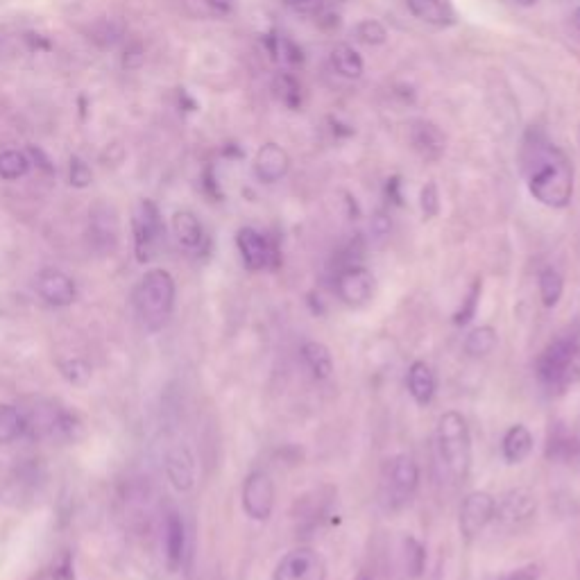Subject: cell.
Segmentation results:
<instances>
[{"label":"cell","instance_id":"obj_46","mask_svg":"<svg viewBox=\"0 0 580 580\" xmlns=\"http://www.w3.org/2000/svg\"><path fill=\"white\" fill-rule=\"evenodd\" d=\"M358 580H372V578L368 574H361V578H358Z\"/></svg>","mask_w":580,"mask_h":580},{"label":"cell","instance_id":"obj_17","mask_svg":"<svg viewBox=\"0 0 580 580\" xmlns=\"http://www.w3.org/2000/svg\"><path fill=\"white\" fill-rule=\"evenodd\" d=\"M406 7L417 21L433 25V28H451L458 21L451 0H406Z\"/></svg>","mask_w":580,"mask_h":580},{"label":"cell","instance_id":"obj_37","mask_svg":"<svg viewBox=\"0 0 580 580\" xmlns=\"http://www.w3.org/2000/svg\"><path fill=\"white\" fill-rule=\"evenodd\" d=\"M91 179H93V173L87 161H84L82 157H71V184L75 186V189H87V186L91 184Z\"/></svg>","mask_w":580,"mask_h":580},{"label":"cell","instance_id":"obj_22","mask_svg":"<svg viewBox=\"0 0 580 580\" xmlns=\"http://www.w3.org/2000/svg\"><path fill=\"white\" fill-rule=\"evenodd\" d=\"M184 549H186V531L179 515H170L166 524V558H168V569L177 571L182 567L184 560Z\"/></svg>","mask_w":580,"mask_h":580},{"label":"cell","instance_id":"obj_15","mask_svg":"<svg viewBox=\"0 0 580 580\" xmlns=\"http://www.w3.org/2000/svg\"><path fill=\"white\" fill-rule=\"evenodd\" d=\"M290 168L288 152L277 143L261 145L257 157H254V175H257L263 184H275L284 179Z\"/></svg>","mask_w":580,"mask_h":580},{"label":"cell","instance_id":"obj_18","mask_svg":"<svg viewBox=\"0 0 580 580\" xmlns=\"http://www.w3.org/2000/svg\"><path fill=\"white\" fill-rule=\"evenodd\" d=\"M408 392L420 406H426L433 402L435 390H438V379H435V372L431 370L429 363L415 361L408 368Z\"/></svg>","mask_w":580,"mask_h":580},{"label":"cell","instance_id":"obj_42","mask_svg":"<svg viewBox=\"0 0 580 580\" xmlns=\"http://www.w3.org/2000/svg\"><path fill=\"white\" fill-rule=\"evenodd\" d=\"M55 578L57 580H73V562L68 553H64L62 558H59L57 567H55Z\"/></svg>","mask_w":580,"mask_h":580},{"label":"cell","instance_id":"obj_44","mask_svg":"<svg viewBox=\"0 0 580 580\" xmlns=\"http://www.w3.org/2000/svg\"><path fill=\"white\" fill-rule=\"evenodd\" d=\"M571 25H574V32H576V37L580 39V7H576L574 14H571Z\"/></svg>","mask_w":580,"mask_h":580},{"label":"cell","instance_id":"obj_41","mask_svg":"<svg viewBox=\"0 0 580 580\" xmlns=\"http://www.w3.org/2000/svg\"><path fill=\"white\" fill-rule=\"evenodd\" d=\"M284 3L290 7V10L304 12V14L318 12L322 7V0H284Z\"/></svg>","mask_w":580,"mask_h":580},{"label":"cell","instance_id":"obj_30","mask_svg":"<svg viewBox=\"0 0 580 580\" xmlns=\"http://www.w3.org/2000/svg\"><path fill=\"white\" fill-rule=\"evenodd\" d=\"M354 32H356V39L365 46H381V44H386V39H388L386 25L377 19L361 21L356 25Z\"/></svg>","mask_w":580,"mask_h":580},{"label":"cell","instance_id":"obj_21","mask_svg":"<svg viewBox=\"0 0 580 580\" xmlns=\"http://www.w3.org/2000/svg\"><path fill=\"white\" fill-rule=\"evenodd\" d=\"M302 361L313 374V379L318 381L329 379L331 372H334V356H331L329 347L318 343V340H309V343L302 345Z\"/></svg>","mask_w":580,"mask_h":580},{"label":"cell","instance_id":"obj_27","mask_svg":"<svg viewBox=\"0 0 580 580\" xmlns=\"http://www.w3.org/2000/svg\"><path fill=\"white\" fill-rule=\"evenodd\" d=\"M275 91H277L279 100L284 102L288 109H293V112L302 107V87H300V82L293 78V75H288V73L277 75Z\"/></svg>","mask_w":580,"mask_h":580},{"label":"cell","instance_id":"obj_14","mask_svg":"<svg viewBox=\"0 0 580 580\" xmlns=\"http://www.w3.org/2000/svg\"><path fill=\"white\" fill-rule=\"evenodd\" d=\"M411 136L413 150L420 155L424 161H438L447 150V139L438 125H433L429 121H415L408 130Z\"/></svg>","mask_w":580,"mask_h":580},{"label":"cell","instance_id":"obj_16","mask_svg":"<svg viewBox=\"0 0 580 580\" xmlns=\"http://www.w3.org/2000/svg\"><path fill=\"white\" fill-rule=\"evenodd\" d=\"M166 474L177 492H189L195 485V458L186 445H177L166 454Z\"/></svg>","mask_w":580,"mask_h":580},{"label":"cell","instance_id":"obj_6","mask_svg":"<svg viewBox=\"0 0 580 580\" xmlns=\"http://www.w3.org/2000/svg\"><path fill=\"white\" fill-rule=\"evenodd\" d=\"M134 247H136V259L141 263L150 261L155 257L161 241L166 236L164 220H161V213L157 209L155 202L141 200L139 207L134 211Z\"/></svg>","mask_w":580,"mask_h":580},{"label":"cell","instance_id":"obj_10","mask_svg":"<svg viewBox=\"0 0 580 580\" xmlns=\"http://www.w3.org/2000/svg\"><path fill=\"white\" fill-rule=\"evenodd\" d=\"M537 513V499L531 490L517 488L510 490L506 497L497 501V513L494 519L508 531H519V528L526 526Z\"/></svg>","mask_w":580,"mask_h":580},{"label":"cell","instance_id":"obj_7","mask_svg":"<svg viewBox=\"0 0 580 580\" xmlns=\"http://www.w3.org/2000/svg\"><path fill=\"white\" fill-rule=\"evenodd\" d=\"M275 499V481H272L268 472L257 469V472L247 476L243 483V510L247 517L254 519V522H266V519H270L272 510H275Z\"/></svg>","mask_w":580,"mask_h":580},{"label":"cell","instance_id":"obj_2","mask_svg":"<svg viewBox=\"0 0 580 580\" xmlns=\"http://www.w3.org/2000/svg\"><path fill=\"white\" fill-rule=\"evenodd\" d=\"M535 374L551 392H562L580 377V320L567 324L542 349L535 361Z\"/></svg>","mask_w":580,"mask_h":580},{"label":"cell","instance_id":"obj_39","mask_svg":"<svg viewBox=\"0 0 580 580\" xmlns=\"http://www.w3.org/2000/svg\"><path fill=\"white\" fill-rule=\"evenodd\" d=\"M209 16H229L234 12V0H198Z\"/></svg>","mask_w":580,"mask_h":580},{"label":"cell","instance_id":"obj_13","mask_svg":"<svg viewBox=\"0 0 580 580\" xmlns=\"http://www.w3.org/2000/svg\"><path fill=\"white\" fill-rule=\"evenodd\" d=\"M37 290H39V295L53 306L73 304L75 295H78V290H75V281L68 275H64L62 270H55V268L39 272Z\"/></svg>","mask_w":580,"mask_h":580},{"label":"cell","instance_id":"obj_38","mask_svg":"<svg viewBox=\"0 0 580 580\" xmlns=\"http://www.w3.org/2000/svg\"><path fill=\"white\" fill-rule=\"evenodd\" d=\"M277 53L281 55V59H286L288 64H302L304 62V55H302V48H297L293 41L286 39V37H279L277 39Z\"/></svg>","mask_w":580,"mask_h":580},{"label":"cell","instance_id":"obj_11","mask_svg":"<svg viewBox=\"0 0 580 580\" xmlns=\"http://www.w3.org/2000/svg\"><path fill=\"white\" fill-rule=\"evenodd\" d=\"M336 293L343 304L358 309L365 306L374 295V277L368 268L363 266H347L338 270L336 275Z\"/></svg>","mask_w":580,"mask_h":580},{"label":"cell","instance_id":"obj_5","mask_svg":"<svg viewBox=\"0 0 580 580\" xmlns=\"http://www.w3.org/2000/svg\"><path fill=\"white\" fill-rule=\"evenodd\" d=\"M420 485V467L408 454L392 456L381 474V497L390 510L404 508L415 497Z\"/></svg>","mask_w":580,"mask_h":580},{"label":"cell","instance_id":"obj_3","mask_svg":"<svg viewBox=\"0 0 580 580\" xmlns=\"http://www.w3.org/2000/svg\"><path fill=\"white\" fill-rule=\"evenodd\" d=\"M435 456L451 483H463L472 469V435L467 420L456 411H447L435 424Z\"/></svg>","mask_w":580,"mask_h":580},{"label":"cell","instance_id":"obj_12","mask_svg":"<svg viewBox=\"0 0 580 580\" xmlns=\"http://www.w3.org/2000/svg\"><path fill=\"white\" fill-rule=\"evenodd\" d=\"M236 245L247 270H266L270 266H277L279 259L275 245H270L268 238L257 232V229L243 227L236 234Z\"/></svg>","mask_w":580,"mask_h":580},{"label":"cell","instance_id":"obj_8","mask_svg":"<svg viewBox=\"0 0 580 580\" xmlns=\"http://www.w3.org/2000/svg\"><path fill=\"white\" fill-rule=\"evenodd\" d=\"M272 580H327V562L311 547H297L279 560Z\"/></svg>","mask_w":580,"mask_h":580},{"label":"cell","instance_id":"obj_20","mask_svg":"<svg viewBox=\"0 0 580 580\" xmlns=\"http://www.w3.org/2000/svg\"><path fill=\"white\" fill-rule=\"evenodd\" d=\"M173 232L179 245L186 250H200L204 243V229L198 216L191 211H177L173 216Z\"/></svg>","mask_w":580,"mask_h":580},{"label":"cell","instance_id":"obj_23","mask_svg":"<svg viewBox=\"0 0 580 580\" xmlns=\"http://www.w3.org/2000/svg\"><path fill=\"white\" fill-rule=\"evenodd\" d=\"M331 66L345 80H358L363 75V59L349 44H336L331 48Z\"/></svg>","mask_w":580,"mask_h":580},{"label":"cell","instance_id":"obj_36","mask_svg":"<svg viewBox=\"0 0 580 580\" xmlns=\"http://www.w3.org/2000/svg\"><path fill=\"white\" fill-rule=\"evenodd\" d=\"M420 207H422L424 218H435V216H438V211H440V193H438V186H435L433 182H429L422 189V193H420Z\"/></svg>","mask_w":580,"mask_h":580},{"label":"cell","instance_id":"obj_24","mask_svg":"<svg viewBox=\"0 0 580 580\" xmlns=\"http://www.w3.org/2000/svg\"><path fill=\"white\" fill-rule=\"evenodd\" d=\"M499 345V336L497 331L492 327H476L467 334L465 338V352L474 358H483V356H490L494 349Z\"/></svg>","mask_w":580,"mask_h":580},{"label":"cell","instance_id":"obj_43","mask_svg":"<svg viewBox=\"0 0 580 580\" xmlns=\"http://www.w3.org/2000/svg\"><path fill=\"white\" fill-rule=\"evenodd\" d=\"M372 232L377 234L379 238H383V236H386L390 232V220L386 216H381V213H379V216H374V220H372Z\"/></svg>","mask_w":580,"mask_h":580},{"label":"cell","instance_id":"obj_9","mask_svg":"<svg viewBox=\"0 0 580 580\" xmlns=\"http://www.w3.org/2000/svg\"><path fill=\"white\" fill-rule=\"evenodd\" d=\"M494 513H497V499L490 492H469L463 506H460V533L467 540H474L476 535L488 528L490 522H494Z\"/></svg>","mask_w":580,"mask_h":580},{"label":"cell","instance_id":"obj_32","mask_svg":"<svg viewBox=\"0 0 580 580\" xmlns=\"http://www.w3.org/2000/svg\"><path fill=\"white\" fill-rule=\"evenodd\" d=\"M123 32H125V25L121 23V21H114V19H107V21H100L98 25H96V39L100 46H109L112 48L116 41H121V37H123Z\"/></svg>","mask_w":580,"mask_h":580},{"label":"cell","instance_id":"obj_31","mask_svg":"<svg viewBox=\"0 0 580 580\" xmlns=\"http://www.w3.org/2000/svg\"><path fill=\"white\" fill-rule=\"evenodd\" d=\"M481 293H483V284L481 281H474L472 288H469L467 297L463 300V306H460V311L454 315L456 324H467L469 320L474 318L476 309H479V302H481Z\"/></svg>","mask_w":580,"mask_h":580},{"label":"cell","instance_id":"obj_45","mask_svg":"<svg viewBox=\"0 0 580 580\" xmlns=\"http://www.w3.org/2000/svg\"><path fill=\"white\" fill-rule=\"evenodd\" d=\"M515 3L524 5V7H531V5H535V3H537V0H515Z\"/></svg>","mask_w":580,"mask_h":580},{"label":"cell","instance_id":"obj_33","mask_svg":"<svg viewBox=\"0 0 580 580\" xmlns=\"http://www.w3.org/2000/svg\"><path fill=\"white\" fill-rule=\"evenodd\" d=\"M578 449V442L571 438L569 433L558 431L556 435H551L549 440V458H571L574 451Z\"/></svg>","mask_w":580,"mask_h":580},{"label":"cell","instance_id":"obj_35","mask_svg":"<svg viewBox=\"0 0 580 580\" xmlns=\"http://www.w3.org/2000/svg\"><path fill=\"white\" fill-rule=\"evenodd\" d=\"M62 374L66 381H71L73 386H84L91 379V368L89 363L80 361V358H73V361H66L62 365Z\"/></svg>","mask_w":580,"mask_h":580},{"label":"cell","instance_id":"obj_34","mask_svg":"<svg viewBox=\"0 0 580 580\" xmlns=\"http://www.w3.org/2000/svg\"><path fill=\"white\" fill-rule=\"evenodd\" d=\"M404 547H406V565H408V569H411L413 576H420L422 571H424V562H426L424 547L415 540V537H406Z\"/></svg>","mask_w":580,"mask_h":580},{"label":"cell","instance_id":"obj_28","mask_svg":"<svg viewBox=\"0 0 580 580\" xmlns=\"http://www.w3.org/2000/svg\"><path fill=\"white\" fill-rule=\"evenodd\" d=\"M30 170V159L19 150H7L0 155V177L3 179H19Z\"/></svg>","mask_w":580,"mask_h":580},{"label":"cell","instance_id":"obj_40","mask_svg":"<svg viewBox=\"0 0 580 580\" xmlns=\"http://www.w3.org/2000/svg\"><path fill=\"white\" fill-rule=\"evenodd\" d=\"M143 59H145V50L141 44H132L130 48L125 50V59H123V64L127 68H139L143 64Z\"/></svg>","mask_w":580,"mask_h":580},{"label":"cell","instance_id":"obj_4","mask_svg":"<svg viewBox=\"0 0 580 580\" xmlns=\"http://www.w3.org/2000/svg\"><path fill=\"white\" fill-rule=\"evenodd\" d=\"M134 306L148 331H159L168 322L175 306V279L170 272L148 270L134 290Z\"/></svg>","mask_w":580,"mask_h":580},{"label":"cell","instance_id":"obj_26","mask_svg":"<svg viewBox=\"0 0 580 580\" xmlns=\"http://www.w3.org/2000/svg\"><path fill=\"white\" fill-rule=\"evenodd\" d=\"M25 431V417L14 406L0 404V445L12 442Z\"/></svg>","mask_w":580,"mask_h":580},{"label":"cell","instance_id":"obj_1","mask_svg":"<svg viewBox=\"0 0 580 580\" xmlns=\"http://www.w3.org/2000/svg\"><path fill=\"white\" fill-rule=\"evenodd\" d=\"M524 168L528 191L533 198L549 209H565L574 198V166L565 152L544 139L526 145Z\"/></svg>","mask_w":580,"mask_h":580},{"label":"cell","instance_id":"obj_19","mask_svg":"<svg viewBox=\"0 0 580 580\" xmlns=\"http://www.w3.org/2000/svg\"><path fill=\"white\" fill-rule=\"evenodd\" d=\"M501 454L510 465L524 463L533 454V433L524 424L510 426L501 440Z\"/></svg>","mask_w":580,"mask_h":580},{"label":"cell","instance_id":"obj_25","mask_svg":"<svg viewBox=\"0 0 580 580\" xmlns=\"http://www.w3.org/2000/svg\"><path fill=\"white\" fill-rule=\"evenodd\" d=\"M537 288H540V300L547 309L558 306L562 293H565V279H562L556 268H544L537 277Z\"/></svg>","mask_w":580,"mask_h":580},{"label":"cell","instance_id":"obj_29","mask_svg":"<svg viewBox=\"0 0 580 580\" xmlns=\"http://www.w3.org/2000/svg\"><path fill=\"white\" fill-rule=\"evenodd\" d=\"M91 232L98 245L112 250V247L116 245V218L109 220V213H93Z\"/></svg>","mask_w":580,"mask_h":580}]
</instances>
